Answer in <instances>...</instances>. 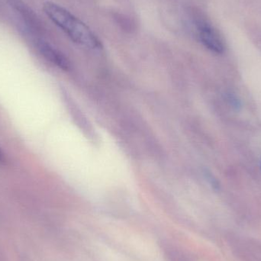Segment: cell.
I'll return each instance as SVG.
<instances>
[{
  "label": "cell",
  "instance_id": "5",
  "mask_svg": "<svg viewBox=\"0 0 261 261\" xmlns=\"http://www.w3.org/2000/svg\"><path fill=\"white\" fill-rule=\"evenodd\" d=\"M207 179H208V181H210V184H211V185L213 186V187H214L215 189H218L219 188V184H218L217 180H216V179H215L214 176H213V175L210 174V173H207L206 174Z\"/></svg>",
  "mask_w": 261,
  "mask_h": 261
},
{
  "label": "cell",
  "instance_id": "7",
  "mask_svg": "<svg viewBox=\"0 0 261 261\" xmlns=\"http://www.w3.org/2000/svg\"><path fill=\"white\" fill-rule=\"evenodd\" d=\"M4 162H5L4 153H3V151H2L1 148H0V164H1V163H4Z\"/></svg>",
  "mask_w": 261,
  "mask_h": 261
},
{
  "label": "cell",
  "instance_id": "2",
  "mask_svg": "<svg viewBox=\"0 0 261 261\" xmlns=\"http://www.w3.org/2000/svg\"><path fill=\"white\" fill-rule=\"evenodd\" d=\"M197 24L199 38L202 44L214 53H223L225 43L219 32L206 21H199Z\"/></svg>",
  "mask_w": 261,
  "mask_h": 261
},
{
  "label": "cell",
  "instance_id": "4",
  "mask_svg": "<svg viewBox=\"0 0 261 261\" xmlns=\"http://www.w3.org/2000/svg\"><path fill=\"white\" fill-rule=\"evenodd\" d=\"M6 3L16 11L26 24L33 30L40 32L41 30V21L34 11L22 0H6Z\"/></svg>",
  "mask_w": 261,
  "mask_h": 261
},
{
  "label": "cell",
  "instance_id": "6",
  "mask_svg": "<svg viewBox=\"0 0 261 261\" xmlns=\"http://www.w3.org/2000/svg\"><path fill=\"white\" fill-rule=\"evenodd\" d=\"M229 100L231 102V105L234 106V107H240V102H239V99H237V98L236 96H231V94L229 95Z\"/></svg>",
  "mask_w": 261,
  "mask_h": 261
},
{
  "label": "cell",
  "instance_id": "3",
  "mask_svg": "<svg viewBox=\"0 0 261 261\" xmlns=\"http://www.w3.org/2000/svg\"><path fill=\"white\" fill-rule=\"evenodd\" d=\"M36 47L38 51L49 62L63 70H68L70 62L67 57L56 47L44 40H37Z\"/></svg>",
  "mask_w": 261,
  "mask_h": 261
},
{
  "label": "cell",
  "instance_id": "1",
  "mask_svg": "<svg viewBox=\"0 0 261 261\" xmlns=\"http://www.w3.org/2000/svg\"><path fill=\"white\" fill-rule=\"evenodd\" d=\"M43 10L73 42L91 49L102 47L101 41L91 29L65 8L52 2H46Z\"/></svg>",
  "mask_w": 261,
  "mask_h": 261
}]
</instances>
